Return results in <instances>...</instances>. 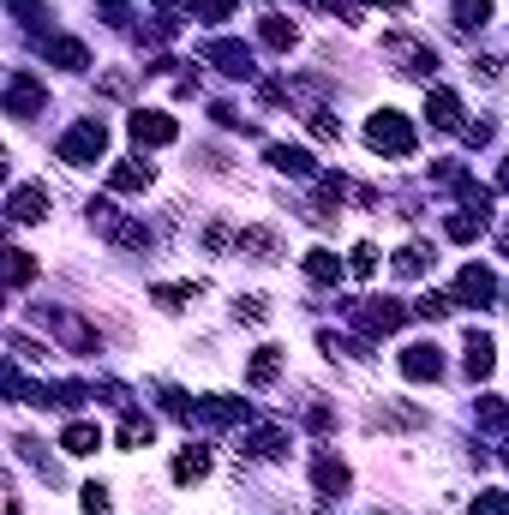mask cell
<instances>
[{
  "label": "cell",
  "mask_w": 509,
  "mask_h": 515,
  "mask_svg": "<svg viewBox=\"0 0 509 515\" xmlns=\"http://www.w3.org/2000/svg\"><path fill=\"white\" fill-rule=\"evenodd\" d=\"M276 246H282V240H276V228H240V252H252L258 264H270V258H276Z\"/></svg>",
  "instance_id": "25"
},
{
  "label": "cell",
  "mask_w": 509,
  "mask_h": 515,
  "mask_svg": "<svg viewBox=\"0 0 509 515\" xmlns=\"http://www.w3.org/2000/svg\"><path fill=\"white\" fill-rule=\"evenodd\" d=\"M372 426H378V432H420V426H426V408L384 402V408H372Z\"/></svg>",
  "instance_id": "13"
},
{
  "label": "cell",
  "mask_w": 509,
  "mask_h": 515,
  "mask_svg": "<svg viewBox=\"0 0 509 515\" xmlns=\"http://www.w3.org/2000/svg\"><path fill=\"white\" fill-rule=\"evenodd\" d=\"M84 515H114V504H108L102 486H84Z\"/></svg>",
  "instance_id": "41"
},
{
  "label": "cell",
  "mask_w": 509,
  "mask_h": 515,
  "mask_svg": "<svg viewBox=\"0 0 509 515\" xmlns=\"http://www.w3.org/2000/svg\"><path fill=\"white\" fill-rule=\"evenodd\" d=\"M276 372H282V348H258L252 354V366H246V378L264 390V384H276Z\"/></svg>",
  "instance_id": "28"
},
{
  "label": "cell",
  "mask_w": 509,
  "mask_h": 515,
  "mask_svg": "<svg viewBox=\"0 0 509 515\" xmlns=\"http://www.w3.org/2000/svg\"><path fill=\"white\" fill-rule=\"evenodd\" d=\"M108 186H114V192H144V186H150V162H120V168H108Z\"/></svg>",
  "instance_id": "24"
},
{
  "label": "cell",
  "mask_w": 509,
  "mask_h": 515,
  "mask_svg": "<svg viewBox=\"0 0 509 515\" xmlns=\"http://www.w3.org/2000/svg\"><path fill=\"white\" fill-rule=\"evenodd\" d=\"M348 480H354V474H348L336 456H318V462H312V486H318L324 498H342V492H348Z\"/></svg>",
  "instance_id": "19"
},
{
  "label": "cell",
  "mask_w": 509,
  "mask_h": 515,
  "mask_svg": "<svg viewBox=\"0 0 509 515\" xmlns=\"http://www.w3.org/2000/svg\"><path fill=\"white\" fill-rule=\"evenodd\" d=\"M36 276V258L30 252H6V288H24Z\"/></svg>",
  "instance_id": "33"
},
{
  "label": "cell",
  "mask_w": 509,
  "mask_h": 515,
  "mask_svg": "<svg viewBox=\"0 0 509 515\" xmlns=\"http://www.w3.org/2000/svg\"><path fill=\"white\" fill-rule=\"evenodd\" d=\"M474 420H480L486 432H509V402H498V396H480V402H474Z\"/></svg>",
  "instance_id": "29"
},
{
  "label": "cell",
  "mask_w": 509,
  "mask_h": 515,
  "mask_svg": "<svg viewBox=\"0 0 509 515\" xmlns=\"http://www.w3.org/2000/svg\"><path fill=\"white\" fill-rule=\"evenodd\" d=\"M492 300H498V276L486 264H468L456 276V306H492Z\"/></svg>",
  "instance_id": "10"
},
{
  "label": "cell",
  "mask_w": 509,
  "mask_h": 515,
  "mask_svg": "<svg viewBox=\"0 0 509 515\" xmlns=\"http://www.w3.org/2000/svg\"><path fill=\"white\" fill-rule=\"evenodd\" d=\"M234 318H240V324H270V300H264V294H240V300H234Z\"/></svg>",
  "instance_id": "32"
},
{
  "label": "cell",
  "mask_w": 509,
  "mask_h": 515,
  "mask_svg": "<svg viewBox=\"0 0 509 515\" xmlns=\"http://www.w3.org/2000/svg\"><path fill=\"white\" fill-rule=\"evenodd\" d=\"M306 6H318V12H342V0H306Z\"/></svg>",
  "instance_id": "44"
},
{
  "label": "cell",
  "mask_w": 509,
  "mask_h": 515,
  "mask_svg": "<svg viewBox=\"0 0 509 515\" xmlns=\"http://www.w3.org/2000/svg\"><path fill=\"white\" fill-rule=\"evenodd\" d=\"M102 150H108V126H102V120H78V126L60 138V162H72V168L102 162Z\"/></svg>",
  "instance_id": "3"
},
{
  "label": "cell",
  "mask_w": 509,
  "mask_h": 515,
  "mask_svg": "<svg viewBox=\"0 0 509 515\" xmlns=\"http://www.w3.org/2000/svg\"><path fill=\"white\" fill-rule=\"evenodd\" d=\"M396 366H402L408 384H438V378H444V354H438V342H408Z\"/></svg>",
  "instance_id": "6"
},
{
  "label": "cell",
  "mask_w": 509,
  "mask_h": 515,
  "mask_svg": "<svg viewBox=\"0 0 509 515\" xmlns=\"http://www.w3.org/2000/svg\"><path fill=\"white\" fill-rule=\"evenodd\" d=\"M426 270H432V252H426L420 240L396 252V276H402V282H414V276H426Z\"/></svg>",
  "instance_id": "27"
},
{
  "label": "cell",
  "mask_w": 509,
  "mask_h": 515,
  "mask_svg": "<svg viewBox=\"0 0 509 515\" xmlns=\"http://www.w3.org/2000/svg\"><path fill=\"white\" fill-rule=\"evenodd\" d=\"M312 138H324V144H336V138H342V120H330L324 108H312Z\"/></svg>",
  "instance_id": "39"
},
{
  "label": "cell",
  "mask_w": 509,
  "mask_h": 515,
  "mask_svg": "<svg viewBox=\"0 0 509 515\" xmlns=\"http://www.w3.org/2000/svg\"><path fill=\"white\" fill-rule=\"evenodd\" d=\"M60 450H66V456H96V450H102V432H96L90 420H72V426L60 432Z\"/></svg>",
  "instance_id": "20"
},
{
  "label": "cell",
  "mask_w": 509,
  "mask_h": 515,
  "mask_svg": "<svg viewBox=\"0 0 509 515\" xmlns=\"http://www.w3.org/2000/svg\"><path fill=\"white\" fill-rule=\"evenodd\" d=\"M6 108H12L18 120H30V114H42V108H48V90H42L30 72H12V78H6Z\"/></svg>",
  "instance_id": "9"
},
{
  "label": "cell",
  "mask_w": 509,
  "mask_h": 515,
  "mask_svg": "<svg viewBox=\"0 0 509 515\" xmlns=\"http://www.w3.org/2000/svg\"><path fill=\"white\" fill-rule=\"evenodd\" d=\"M234 6H240V0H192V18H210V24H222V18H234Z\"/></svg>",
  "instance_id": "35"
},
{
  "label": "cell",
  "mask_w": 509,
  "mask_h": 515,
  "mask_svg": "<svg viewBox=\"0 0 509 515\" xmlns=\"http://www.w3.org/2000/svg\"><path fill=\"white\" fill-rule=\"evenodd\" d=\"M348 318L360 324V336L372 342V336H396L402 324H408V306L402 300H354L348 306Z\"/></svg>",
  "instance_id": "2"
},
{
  "label": "cell",
  "mask_w": 509,
  "mask_h": 515,
  "mask_svg": "<svg viewBox=\"0 0 509 515\" xmlns=\"http://www.w3.org/2000/svg\"><path fill=\"white\" fill-rule=\"evenodd\" d=\"M462 138H468V144H492V120H468Z\"/></svg>",
  "instance_id": "42"
},
{
  "label": "cell",
  "mask_w": 509,
  "mask_h": 515,
  "mask_svg": "<svg viewBox=\"0 0 509 515\" xmlns=\"http://www.w3.org/2000/svg\"><path fill=\"white\" fill-rule=\"evenodd\" d=\"M366 144H372L378 156H414V126H408V114L378 108V114L366 120Z\"/></svg>",
  "instance_id": "1"
},
{
  "label": "cell",
  "mask_w": 509,
  "mask_h": 515,
  "mask_svg": "<svg viewBox=\"0 0 509 515\" xmlns=\"http://www.w3.org/2000/svg\"><path fill=\"white\" fill-rule=\"evenodd\" d=\"M90 222H96L114 246H126V252H150V228H144V222H126L108 198H102V204H90Z\"/></svg>",
  "instance_id": "4"
},
{
  "label": "cell",
  "mask_w": 509,
  "mask_h": 515,
  "mask_svg": "<svg viewBox=\"0 0 509 515\" xmlns=\"http://www.w3.org/2000/svg\"><path fill=\"white\" fill-rule=\"evenodd\" d=\"M414 312H420V318H450V312H456V294H426Z\"/></svg>",
  "instance_id": "37"
},
{
  "label": "cell",
  "mask_w": 509,
  "mask_h": 515,
  "mask_svg": "<svg viewBox=\"0 0 509 515\" xmlns=\"http://www.w3.org/2000/svg\"><path fill=\"white\" fill-rule=\"evenodd\" d=\"M480 228H486V216H468V210H462V216H450V240H462V246H468V240H480Z\"/></svg>",
  "instance_id": "34"
},
{
  "label": "cell",
  "mask_w": 509,
  "mask_h": 515,
  "mask_svg": "<svg viewBox=\"0 0 509 515\" xmlns=\"http://www.w3.org/2000/svg\"><path fill=\"white\" fill-rule=\"evenodd\" d=\"M498 186H504V192H509V156H504V174H498Z\"/></svg>",
  "instance_id": "45"
},
{
  "label": "cell",
  "mask_w": 509,
  "mask_h": 515,
  "mask_svg": "<svg viewBox=\"0 0 509 515\" xmlns=\"http://www.w3.org/2000/svg\"><path fill=\"white\" fill-rule=\"evenodd\" d=\"M264 162H270L276 174H294V180H306V174H318V168H312V156H306L300 144H270V150H264Z\"/></svg>",
  "instance_id": "15"
},
{
  "label": "cell",
  "mask_w": 509,
  "mask_h": 515,
  "mask_svg": "<svg viewBox=\"0 0 509 515\" xmlns=\"http://www.w3.org/2000/svg\"><path fill=\"white\" fill-rule=\"evenodd\" d=\"M150 300H156V306H162V312H180V306H186V300H198V282H162V288H156V294H150Z\"/></svg>",
  "instance_id": "30"
},
{
  "label": "cell",
  "mask_w": 509,
  "mask_h": 515,
  "mask_svg": "<svg viewBox=\"0 0 509 515\" xmlns=\"http://www.w3.org/2000/svg\"><path fill=\"white\" fill-rule=\"evenodd\" d=\"M6 216H12V228H30V222H42V216H48V186H12V198H6Z\"/></svg>",
  "instance_id": "12"
},
{
  "label": "cell",
  "mask_w": 509,
  "mask_h": 515,
  "mask_svg": "<svg viewBox=\"0 0 509 515\" xmlns=\"http://www.w3.org/2000/svg\"><path fill=\"white\" fill-rule=\"evenodd\" d=\"M468 515H509V492H480Z\"/></svg>",
  "instance_id": "38"
},
{
  "label": "cell",
  "mask_w": 509,
  "mask_h": 515,
  "mask_svg": "<svg viewBox=\"0 0 509 515\" xmlns=\"http://www.w3.org/2000/svg\"><path fill=\"white\" fill-rule=\"evenodd\" d=\"M384 54H390L396 72H408V78H432V72H438V48H426V42H414V36H384Z\"/></svg>",
  "instance_id": "5"
},
{
  "label": "cell",
  "mask_w": 509,
  "mask_h": 515,
  "mask_svg": "<svg viewBox=\"0 0 509 515\" xmlns=\"http://www.w3.org/2000/svg\"><path fill=\"white\" fill-rule=\"evenodd\" d=\"M426 114H432L438 132H462V102H456V90H432V96H426Z\"/></svg>",
  "instance_id": "17"
},
{
  "label": "cell",
  "mask_w": 509,
  "mask_h": 515,
  "mask_svg": "<svg viewBox=\"0 0 509 515\" xmlns=\"http://www.w3.org/2000/svg\"><path fill=\"white\" fill-rule=\"evenodd\" d=\"M240 450H246V456H258V462H276V456L288 450V432H282V426H258Z\"/></svg>",
  "instance_id": "21"
},
{
  "label": "cell",
  "mask_w": 509,
  "mask_h": 515,
  "mask_svg": "<svg viewBox=\"0 0 509 515\" xmlns=\"http://www.w3.org/2000/svg\"><path fill=\"white\" fill-rule=\"evenodd\" d=\"M504 468H509V450H504Z\"/></svg>",
  "instance_id": "48"
},
{
  "label": "cell",
  "mask_w": 509,
  "mask_h": 515,
  "mask_svg": "<svg viewBox=\"0 0 509 515\" xmlns=\"http://www.w3.org/2000/svg\"><path fill=\"white\" fill-rule=\"evenodd\" d=\"M42 54H48L54 66H66V72H84V66H90V48H84L78 36H48Z\"/></svg>",
  "instance_id": "14"
},
{
  "label": "cell",
  "mask_w": 509,
  "mask_h": 515,
  "mask_svg": "<svg viewBox=\"0 0 509 515\" xmlns=\"http://www.w3.org/2000/svg\"><path fill=\"white\" fill-rule=\"evenodd\" d=\"M258 36H264V48H276V54H288L300 30H294V18H282V12H270V18L258 24Z\"/></svg>",
  "instance_id": "23"
},
{
  "label": "cell",
  "mask_w": 509,
  "mask_h": 515,
  "mask_svg": "<svg viewBox=\"0 0 509 515\" xmlns=\"http://www.w3.org/2000/svg\"><path fill=\"white\" fill-rule=\"evenodd\" d=\"M36 318H42V324H48V330H54V336H60V342L72 348V354H102V342H96V330H84V324H78L72 312H48V306H42Z\"/></svg>",
  "instance_id": "8"
},
{
  "label": "cell",
  "mask_w": 509,
  "mask_h": 515,
  "mask_svg": "<svg viewBox=\"0 0 509 515\" xmlns=\"http://www.w3.org/2000/svg\"><path fill=\"white\" fill-rule=\"evenodd\" d=\"M468 378H492V366H498V348H492V336L486 330H468Z\"/></svg>",
  "instance_id": "18"
},
{
  "label": "cell",
  "mask_w": 509,
  "mask_h": 515,
  "mask_svg": "<svg viewBox=\"0 0 509 515\" xmlns=\"http://www.w3.org/2000/svg\"><path fill=\"white\" fill-rule=\"evenodd\" d=\"M348 270H354V276H372V270H378V246H366V240H360V246L348 252Z\"/></svg>",
  "instance_id": "36"
},
{
  "label": "cell",
  "mask_w": 509,
  "mask_h": 515,
  "mask_svg": "<svg viewBox=\"0 0 509 515\" xmlns=\"http://www.w3.org/2000/svg\"><path fill=\"white\" fill-rule=\"evenodd\" d=\"M198 54H204V60H210L216 72H228V78H252V72H258V66H252V48H246V42H222V36H210V42H204Z\"/></svg>",
  "instance_id": "7"
},
{
  "label": "cell",
  "mask_w": 509,
  "mask_h": 515,
  "mask_svg": "<svg viewBox=\"0 0 509 515\" xmlns=\"http://www.w3.org/2000/svg\"><path fill=\"white\" fill-rule=\"evenodd\" d=\"M126 126H132V138H138V144H174V138H180L174 114H162V108H138Z\"/></svg>",
  "instance_id": "11"
},
{
  "label": "cell",
  "mask_w": 509,
  "mask_h": 515,
  "mask_svg": "<svg viewBox=\"0 0 509 515\" xmlns=\"http://www.w3.org/2000/svg\"><path fill=\"white\" fill-rule=\"evenodd\" d=\"M498 246H504V252H509V228H504V234H498Z\"/></svg>",
  "instance_id": "46"
},
{
  "label": "cell",
  "mask_w": 509,
  "mask_h": 515,
  "mask_svg": "<svg viewBox=\"0 0 509 515\" xmlns=\"http://www.w3.org/2000/svg\"><path fill=\"white\" fill-rule=\"evenodd\" d=\"M384 6H408V0H384Z\"/></svg>",
  "instance_id": "47"
},
{
  "label": "cell",
  "mask_w": 509,
  "mask_h": 515,
  "mask_svg": "<svg viewBox=\"0 0 509 515\" xmlns=\"http://www.w3.org/2000/svg\"><path fill=\"white\" fill-rule=\"evenodd\" d=\"M150 438H156V420L138 414V408H126V420H120V450H144Z\"/></svg>",
  "instance_id": "22"
},
{
  "label": "cell",
  "mask_w": 509,
  "mask_h": 515,
  "mask_svg": "<svg viewBox=\"0 0 509 515\" xmlns=\"http://www.w3.org/2000/svg\"><path fill=\"white\" fill-rule=\"evenodd\" d=\"M102 90H108V96H126V90H132V78H126V72H108V78H102Z\"/></svg>",
  "instance_id": "43"
},
{
  "label": "cell",
  "mask_w": 509,
  "mask_h": 515,
  "mask_svg": "<svg viewBox=\"0 0 509 515\" xmlns=\"http://www.w3.org/2000/svg\"><path fill=\"white\" fill-rule=\"evenodd\" d=\"M156 30H162V36L180 30V6H174V0H156Z\"/></svg>",
  "instance_id": "40"
},
{
  "label": "cell",
  "mask_w": 509,
  "mask_h": 515,
  "mask_svg": "<svg viewBox=\"0 0 509 515\" xmlns=\"http://www.w3.org/2000/svg\"><path fill=\"white\" fill-rule=\"evenodd\" d=\"M306 276H312V282H342V258L324 252V246H312V252H306Z\"/></svg>",
  "instance_id": "26"
},
{
  "label": "cell",
  "mask_w": 509,
  "mask_h": 515,
  "mask_svg": "<svg viewBox=\"0 0 509 515\" xmlns=\"http://www.w3.org/2000/svg\"><path fill=\"white\" fill-rule=\"evenodd\" d=\"M450 18H456V30H480V24L492 18V0H456Z\"/></svg>",
  "instance_id": "31"
},
{
  "label": "cell",
  "mask_w": 509,
  "mask_h": 515,
  "mask_svg": "<svg viewBox=\"0 0 509 515\" xmlns=\"http://www.w3.org/2000/svg\"><path fill=\"white\" fill-rule=\"evenodd\" d=\"M168 474H174V486H198V480L210 474V450H204V444H186V450L174 456Z\"/></svg>",
  "instance_id": "16"
}]
</instances>
